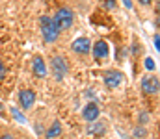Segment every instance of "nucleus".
<instances>
[{
    "label": "nucleus",
    "mask_w": 160,
    "mask_h": 139,
    "mask_svg": "<svg viewBox=\"0 0 160 139\" xmlns=\"http://www.w3.org/2000/svg\"><path fill=\"white\" fill-rule=\"evenodd\" d=\"M102 132H104V124H102V123L91 124V128H89V134H102Z\"/></svg>",
    "instance_id": "12"
},
{
    "label": "nucleus",
    "mask_w": 160,
    "mask_h": 139,
    "mask_svg": "<svg viewBox=\"0 0 160 139\" xmlns=\"http://www.w3.org/2000/svg\"><path fill=\"white\" fill-rule=\"evenodd\" d=\"M0 139H13V137H11L9 134H6V136H2V137H0Z\"/></svg>",
    "instance_id": "17"
},
{
    "label": "nucleus",
    "mask_w": 160,
    "mask_h": 139,
    "mask_svg": "<svg viewBox=\"0 0 160 139\" xmlns=\"http://www.w3.org/2000/svg\"><path fill=\"white\" fill-rule=\"evenodd\" d=\"M50 69H52V74H54L56 80H63L67 76V72H69V61L63 56L56 54L50 59Z\"/></svg>",
    "instance_id": "2"
},
{
    "label": "nucleus",
    "mask_w": 160,
    "mask_h": 139,
    "mask_svg": "<svg viewBox=\"0 0 160 139\" xmlns=\"http://www.w3.org/2000/svg\"><path fill=\"white\" fill-rule=\"evenodd\" d=\"M19 104L22 106V109H30L36 104V93L30 91V89L19 91Z\"/></svg>",
    "instance_id": "6"
},
{
    "label": "nucleus",
    "mask_w": 160,
    "mask_h": 139,
    "mask_svg": "<svg viewBox=\"0 0 160 139\" xmlns=\"http://www.w3.org/2000/svg\"><path fill=\"white\" fill-rule=\"evenodd\" d=\"M39 22H41V34H43V39H45L47 43H54V41L58 39L60 32H58V28L54 26L52 19H50V17H41Z\"/></svg>",
    "instance_id": "3"
},
{
    "label": "nucleus",
    "mask_w": 160,
    "mask_h": 139,
    "mask_svg": "<svg viewBox=\"0 0 160 139\" xmlns=\"http://www.w3.org/2000/svg\"><path fill=\"white\" fill-rule=\"evenodd\" d=\"M121 82H123V74H121L119 71H108L104 74V84L108 87H118Z\"/></svg>",
    "instance_id": "8"
},
{
    "label": "nucleus",
    "mask_w": 160,
    "mask_h": 139,
    "mask_svg": "<svg viewBox=\"0 0 160 139\" xmlns=\"http://www.w3.org/2000/svg\"><path fill=\"white\" fill-rule=\"evenodd\" d=\"M93 56L97 59H102V58H108L110 56V46L106 41H97L93 45Z\"/></svg>",
    "instance_id": "9"
},
{
    "label": "nucleus",
    "mask_w": 160,
    "mask_h": 139,
    "mask_svg": "<svg viewBox=\"0 0 160 139\" xmlns=\"http://www.w3.org/2000/svg\"><path fill=\"white\" fill-rule=\"evenodd\" d=\"M99 115H101V109H99V106H97L95 102L86 104L84 109H82V117H84V121H88V123H95V121L99 119Z\"/></svg>",
    "instance_id": "4"
},
{
    "label": "nucleus",
    "mask_w": 160,
    "mask_h": 139,
    "mask_svg": "<svg viewBox=\"0 0 160 139\" xmlns=\"http://www.w3.org/2000/svg\"><path fill=\"white\" fill-rule=\"evenodd\" d=\"M140 4H143V6H147V4H151V0H138Z\"/></svg>",
    "instance_id": "16"
},
{
    "label": "nucleus",
    "mask_w": 160,
    "mask_h": 139,
    "mask_svg": "<svg viewBox=\"0 0 160 139\" xmlns=\"http://www.w3.org/2000/svg\"><path fill=\"white\" fill-rule=\"evenodd\" d=\"M4 76H6V65L0 61V80H4Z\"/></svg>",
    "instance_id": "13"
},
{
    "label": "nucleus",
    "mask_w": 160,
    "mask_h": 139,
    "mask_svg": "<svg viewBox=\"0 0 160 139\" xmlns=\"http://www.w3.org/2000/svg\"><path fill=\"white\" fill-rule=\"evenodd\" d=\"M60 134H62V124H60L58 121H54V123H52V126H50V128L47 130V137H48V139L58 137Z\"/></svg>",
    "instance_id": "11"
},
{
    "label": "nucleus",
    "mask_w": 160,
    "mask_h": 139,
    "mask_svg": "<svg viewBox=\"0 0 160 139\" xmlns=\"http://www.w3.org/2000/svg\"><path fill=\"white\" fill-rule=\"evenodd\" d=\"M73 50H75L77 54H89V50H91V41H89L88 37H77V39L73 41Z\"/></svg>",
    "instance_id": "7"
},
{
    "label": "nucleus",
    "mask_w": 160,
    "mask_h": 139,
    "mask_svg": "<svg viewBox=\"0 0 160 139\" xmlns=\"http://www.w3.org/2000/svg\"><path fill=\"white\" fill-rule=\"evenodd\" d=\"M73 21H75V15H73V11H71L69 7H62V9H58L56 15H54V19H52V22H54V26L58 28V32H62V30H69V28L73 26Z\"/></svg>",
    "instance_id": "1"
},
{
    "label": "nucleus",
    "mask_w": 160,
    "mask_h": 139,
    "mask_svg": "<svg viewBox=\"0 0 160 139\" xmlns=\"http://www.w3.org/2000/svg\"><path fill=\"white\" fill-rule=\"evenodd\" d=\"M34 74L38 76V78H45L47 76V65H45V59L41 58V56H36L34 58Z\"/></svg>",
    "instance_id": "10"
},
{
    "label": "nucleus",
    "mask_w": 160,
    "mask_h": 139,
    "mask_svg": "<svg viewBox=\"0 0 160 139\" xmlns=\"http://www.w3.org/2000/svg\"><path fill=\"white\" fill-rule=\"evenodd\" d=\"M104 6H106V7H110V9H112V7H114V6H116V0H104Z\"/></svg>",
    "instance_id": "14"
},
{
    "label": "nucleus",
    "mask_w": 160,
    "mask_h": 139,
    "mask_svg": "<svg viewBox=\"0 0 160 139\" xmlns=\"http://www.w3.org/2000/svg\"><path fill=\"white\" fill-rule=\"evenodd\" d=\"M145 67H147V69H155V63H153L151 59H147V61H145Z\"/></svg>",
    "instance_id": "15"
},
{
    "label": "nucleus",
    "mask_w": 160,
    "mask_h": 139,
    "mask_svg": "<svg viewBox=\"0 0 160 139\" xmlns=\"http://www.w3.org/2000/svg\"><path fill=\"white\" fill-rule=\"evenodd\" d=\"M142 91L145 95H157L158 93V78L157 76H143L142 78Z\"/></svg>",
    "instance_id": "5"
}]
</instances>
